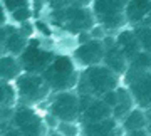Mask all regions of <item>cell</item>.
<instances>
[{"instance_id": "obj_1", "label": "cell", "mask_w": 151, "mask_h": 136, "mask_svg": "<svg viewBox=\"0 0 151 136\" xmlns=\"http://www.w3.org/2000/svg\"><path fill=\"white\" fill-rule=\"evenodd\" d=\"M121 84V77L114 74L104 64L89 65L79 69V79L76 86L77 94H87L92 98H103L106 93L113 91Z\"/></svg>"}, {"instance_id": "obj_2", "label": "cell", "mask_w": 151, "mask_h": 136, "mask_svg": "<svg viewBox=\"0 0 151 136\" xmlns=\"http://www.w3.org/2000/svg\"><path fill=\"white\" fill-rule=\"evenodd\" d=\"M42 77L45 79L52 93L72 91L77 86L79 67L76 65L70 55H54L52 62L42 72Z\"/></svg>"}, {"instance_id": "obj_3", "label": "cell", "mask_w": 151, "mask_h": 136, "mask_svg": "<svg viewBox=\"0 0 151 136\" xmlns=\"http://www.w3.org/2000/svg\"><path fill=\"white\" fill-rule=\"evenodd\" d=\"M126 4L128 0H92L91 10L99 25H103L108 34H114L124 29L126 24Z\"/></svg>"}, {"instance_id": "obj_4", "label": "cell", "mask_w": 151, "mask_h": 136, "mask_svg": "<svg viewBox=\"0 0 151 136\" xmlns=\"http://www.w3.org/2000/svg\"><path fill=\"white\" fill-rule=\"evenodd\" d=\"M52 20L57 22L62 29H65L67 32L77 34L81 32H89L97 22L94 19L91 7H77V5H69L60 10H52Z\"/></svg>"}, {"instance_id": "obj_5", "label": "cell", "mask_w": 151, "mask_h": 136, "mask_svg": "<svg viewBox=\"0 0 151 136\" xmlns=\"http://www.w3.org/2000/svg\"><path fill=\"white\" fill-rule=\"evenodd\" d=\"M15 91L17 96L25 104H39L50 96V87L42 77V74L32 72H20L15 77Z\"/></svg>"}, {"instance_id": "obj_6", "label": "cell", "mask_w": 151, "mask_h": 136, "mask_svg": "<svg viewBox=\"0 0 151 136\" xmlns=\"http://www.w3.org/2000/svg\"><path fill=\"white\" fill-rule=\"evenodd\" d=\"M121 79L124 81V86L129 89L136 106L145 111L151 109V71H136L128 67Z\"/></svg>"}, {"instance_id": "obj_7", "label": "cell", "mask_w": 151, "mask_h": 136, "mask_svg": "<svg viewBox=\"0 0 151 136\" xmlns=\"http://www.w3.org/2000/svg\"><path fill=\"white\" fill-rule=\"evenodd\" d=\"M54 52L40 47V42L32 39L29 40L27 47L22 50L19 55V64L24 72H32V74H42L49 67V64L54 59Z\"/></svg>"}, {"instance_id": "obj_8", "label": "cell", "mask_w": 151, "mask_h": 136, "mask_svg": "<svg viewBox=\"0 0 151 136\" xmlns=\"http://www.w3.org/2000/svg\"><path fill=\"white\" fill-rule=\"evenodd\" d=\"M49 113L59 121H77L79 123V94L72 91L54 93L49 104Z\"/></svg>"}, {"instance_id": "obj_9", "label": "cell", "mask_w": 151, "mask_h": 136, "mask_svg": "<svg viewBox=\"0 0 151 136\" xmlns=\"http://www.w3.org/2000/svg\"><path fill=\"white\" fill-rule=\"evenodd\" d=\"M12 124L22 136H44L47 131L44 119L27 104L12 114Z\"/></svg>"}, {"instance_id": "obj_10", "label": "cell", "mask_w": 151, "mask_h": 136, "mask_svg": "<svg viewBox=\"0 0 151 136\" xmlns=\"http://www.w3.org/2000/svg\"><path fill=\"white\" fill-rule=\"evenodd\" d=\"M104 47L103 40L99 39H89L86 42H81L74 50H72V60L76 62V65L79 69H84V67H89V65H97L103 64L104 59Z\"/></svg>"}, {"instance_id": "obj_11", "label": "cell", "mask_w": 151, "mask_h": 136, "mask_svg": "<svg viewBox=\"0 0 151 136\" xmlns=\"http://www.w3.org/2000/svg\"><path fill=\"white\" fill-rule=\"evenodd\" d=\"M113 116V109L101 98H92L87 94H79V124L101 121Z\"/></svg>"}, {"instance_id": "obj_12", "label": "cell", "mask_w": 151, "mask_h": 136, "mask_svg": "<svg viewBox=\"0 0 151 136\" xmlns=\"http://www.w3.org/2000/svg\"><path fill=\"white\" fill-rule=\"evenodd\" d=\"M123 135L124 130L121 128V123L113 116L104 118L101 121L81 124V136H123Z\"/></svg>"}, {"instance_id": "obj_13", "label": "cell", "mask_w": 151, "mask_h": 136, "mask_svg": "<svg viewBox=\"0 0 151 136\" xmlns=\"http://www.w3.org/2000/svg\"><path fill=\"white\" fill-rule=\"evenodd\" d=\"M114 44L123 50V54L126 55L128 60H131L138 52H141V45L138 42V37H136L133 27L131 29L124 27L121 30H118V34L114 35Z\"/></svg>"}, {"instance_id": "obj_14", "label": "cell", "mask_w": 151, "mask_h": 136, "mask_svg": "<svg viewBox=\"0 0 151 136\" xmlns=\"http://www.w3.org/2000/svg\"><path fill=\"white\" fill-rule=\"evenodd\" d=\"M103 64L106 65V67H109L114 74H118V76L121 77L124 72L128 71L129 60L126 59V55L123 54V50L119 49L116 44H113V45H108L106 50H104Z\"/></svg>"}, {"instance_id": "obj_15", "label": "cell", "mask_w": 151, "mask_h": 136, "mask_svg": "<svg viewBox=\"0 0 151 136\" xmlns=\"http://www.w3.org/2000/svg\"><path fill=\"white\" fill-rule=\"evenodd\" d=\"M150 12H151V0H128L126 10H124L126 24L131 25V27L139 25Z\"/></svg>"}, {"instance_id": "obj_16", "label": "cell", "mask_w": 151, "mask_h": 136, "mask_svg": "<svg viewBox=\"0 0 151 136\" xmlns=\"http://www.w3.org/2000/svg\"><path fill=\"white\" fill-rule=\"evenodd\" d=\"M134 106H136L134 99L131 96L129 89L124 86V84H119V86L116 87V103H114V106H113V118L121 121Z\"/></svg>"}, {"instance_id": "obj_17", "label": "cell", "mask_w": 151, "mask_h": 136, "mask_svg": "<svg viewBox=\"0 0 151 136\" xmlns=\"http://www.w3.org/2000/svg\"><path fill=\"white\" fill-rule=\"evenodd\" d=\"M119 123H121V128L124 130V133H129L133 130H139V128H146V124H148L146 111L138 108V106H134Z\"/></svg>"}, {"instance_id": "obj_18", "label": "cell", "mask_w": 151, "mask_h": 136, "mask_svg": "<svg viewBox=\"0 0 151 136\" xmlns=\"http://www.w3.org/2000/svg\"><path fill=\"white\" fill-rule=\"evenodd\" d=\"M22 72L19 59L15 55H0V79L2 81H15V77Z\"/></svg>"}, {"instance_id": "obj_19", "label": "cell", "mask_w": 151, "mask_h": 136, "mask_svg": "<svg viewBox=\"0 0 151 136\" xmlns=\"http://www.w3.org/2000/svg\"><path fill=\"white\" fill-rule=\"evenodd\" d=\"M27 44H29V39L24 37V35L19 32V29L12 27V30L9 32L5 42H4V50H7L9 54L19 57V55L22 54V50L27 47Z\"/></svg>"}, {"instance_id": "obj_20", "label": "cell", "mask_w": 151, "mask_h": 136, "mask_svg": "<svg viewBox=\"0 0 151 136\" xmlns=\"http://www.w3.org/2000/svg\"><path fill=\"white\" fill-rule=\"evenodd\" d=\"M15 98H17L15 87L12 86L9 81H2L0 79V108H4V106L10 108V106H14Z\"/></svg>"}, {"instance_id": "obj_21", "label": "cell", "mask_w": 151, "mask_h": 136, "mask_svg": "<svg viewBox=\"0 0 151 136\" xmlns=\"http://www.w3.org/2000/svg\"><path fill=\"white\" fill-rule=\"evenodd\" d=\"M133 30H134L136 37H138L141 50L151 54V27H146V25H134Z\"/></svg>"}, {"instance_id": "obj_22", "label": "cell", "mask_w": 151, "mask_h": 136, "mask_svg": "<svg viewBox=\"0 0 151 136\" xmlns=\"http://www.w3.org/2000/svg\"><path fill=\"white\" fill-rule=\"evenodd\" d=\"M129 67L136 71H151V54L141 50L129 60Z\"/></svg>"}, {"instance_id": "obj_23", "label": "cell", "mask_w": 151, "mask_h": 136, "mask_svg": "<svg viewBox=\"0 0 151 136\" xmlns=\"http://www.w3.org/2000/svg\"><path fill=\"white\" fill-rule=\"evenodd\" d=\"M55 131L62 136H77L81 135V124L77 121H59Z\"/></svg>"}, {"instance_id": "obj_24", "label": "cell", "mask_w": 151, "mask_h": 136, "mask_svg": "<svg viewBox=\"0 0 151 136\" xmlns=\"http://www.w3.org/2000/svg\"><path fill=\"white\" fill-rule=\"evenodd\" d=\"M32 15H34V12H32V9H30V7H20V9H17V10L10 12L12 20L19 22V24L30 20V19H32Z\"/></svg>"}, {"instance_id": "obj_25", "label": "cell", "mask_w": 151, "mask_h": 136, "mask_svg": "<svg viewBox=\"0 0 151 136\" xmlns=\"http://www.w3.org/2000/svg\"><path fill=\"white\" fill-rule=\"evenodd\" d=\"M4 7L5 10H17L20 7H30V0H4Z\"/></svg>"}, {"instance_id": "obj_26", "label": "cell", "mask_w": 151, "mask_h": 136, "mask_svg": "<svg viewBox=\"0 0 151 136\" xmlns=\"http://www.w3.org/2000/svg\"><path fill=\"white\" fill-rule=\"evenodd\" d=\"M34 27H35V30H37L39 34H42L44 37H50V34H52L50 25H49L47 22H44V20H37L35 24H34Z\"/></svg>"}, {"instance_id": "obj_27", "label": "cell", "mask_w": 151, "mask_h": 136, "mask_svg": "<svg viewBox=\"0 0 151 136\" xmlns=\"http://www.w3.org/2000/svg\"><path fill=\"white\" fill-rule=\"evenodd\" d=\"M47 4L50 10H60V9L72 5V0H47Z\"/></svg>"}, {"instance_id": "obj_28", "label": "cell", "mask_w": 151, "mask_h": 136, "mask_svg": "<svg viewBox=\"0 0 151 136\" xmlns=\"http://www.w3.org/2000/svg\"><path fill=\"white\" fill-rule=\"evenodd\" d=\"M19 32H20L24 37H27V39H29L34 32H35V27H34V24H30L29 20H27V22H22L20 27H19Z\"/></svg>"}, {"instance_id": "obj_29", "label": "cell", "mask_w": 151, "mask_h": 136, "mask_svg": "<svg viewBox=\"0 0 151 136\" xmlns=\"http://www.w3.org/2000/svg\"><path fill=\"white\" fill-rule=\"evenodd\" d=\"M44 119V124H45V128H49L50 131H55L57 130V124H59V119L55 118L54 114H45V118H42Z\"/></svg>"}, {"instance_id": "obj_30", "label": "cell", "mask_w": 151, "mask_h": 136, "mask_svg": "<svg viewBox=\"0 0 151 136\" xmlns=\"http://www.w3.org/2000/svg\"><path fill=\"white\" fill-rule=\"evenodd\" d=\"M12 30V27H7V25H0V45H4V42H5L7 35H9V32Z\"/></svg>"}, {"instance_id": "obj_31", "label": "cell", "mask_w": 151, "mask_h": 136, "mask_svg": "<svg viewBox=\"0 0 151 136\" xmlns=\"http://www.w3.org/2000/svg\"><path fill=\"white\" fill-rule=\"evenodd\" d=\"M129 136H151L150 131H148V128H139V130H133L128 133Z\"/></svg>"}, {"instance_id": "obj_32", "label": "cell", "mask_w": 151, "mask_h": 136, "mask_svg": "<svg viewBox=\"0 0 151 136\" xmlns=\"http://www.w3.org/2000/svg\"><path fill=\"white\" fill-rule=\"evenodd\" d=\"M7 24V10L5 7L0 4V25H5Z\"/></svg>"}, {"instance_id": "obj_33", "label": "cell", "mask_w": 151, "mask_h": 136, "mask_svg": "<svg viewBox=\"0 0 151 136\" xmlns=\"http://www.w3.org/2000/svg\"><path fill=\"white\" fill-rule=\"evenodd\" d=\"M42 5H44V2H42V0H34V9H32V12L35 14V15L42 12Z\"/></svg>"}, {"instance_id": "obj_34", "label": "cell", "mask_w": 151, "mask_h": 136, "mask_svg": "<svg viewBox=\"0 0 151 136\" xmlns=\"http://www.w3.org/2000/svg\"><path fill=\"white\" fill-rule=\"evenodd\" d=\"M139 25H146V27H151V12L145 17V19H143V22H141Z\"/></svg>"}, {"instance_id": "obj_35", "label": "cell", "mask_w": 151, "mask_h": 136, "mask_svg": "<svg viewBox=\"0 0 151 136\" xmlns=\"http://www.w3.org/2000/svg\"><path fill=\"white\" fill-rule=\"evenodd\" d=\"M146 118H148V124H146V128H148V131H150V135H151V109L146 111Z\"/></svg>"}, {"instance_id": "obj_36", "label": "cell", "mask_w": 151, "mask_h": 136, "mask_svg": "<svg viewBox=\"0 0 151 136\" xmlns=\"http://www.w3.org/2000/svg\"><path fill=\"white\" fill-rule=\"evenodd\" d=\"M44 136H62L60 133H57V131H50L49 135H44Z\"/></svg>"}, {"instance_id": "obj_37", "label": "cell", "mask_w": 151, "mask_h": 136, "mask_svg": "<svg viewBox=\"0 0 151 136\" xmlns=\"http://www.w3.org/2000/svg\"><path fill=\"white\" fill-rule=\"evenodd\" d=\"M123 136H129V135H128V133H124V135H123Z\"/></svg>"}, {"instance_id": "obj_38", "label": "cell", "mask_w": 151, "mask_h": 136, "mask_svg": "<svg viewBox=\"0 0 151 136\" xmlns=\"http://www.w3.org/2000/svg\"><path fill=\"white\" fill-rule=\"evenodd\" d=\"M77 136H81V135H77Z\"/></svg>"}]
</instances>
